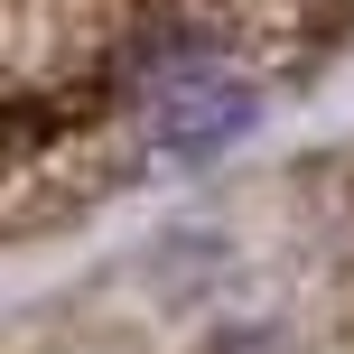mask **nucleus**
<instances>
[{
	"label": "nucleus",
	"instance_id": "obj_1",
	"mask_svg": "<svg viewBox=\"0 0 354 354\" xmlns=\"http://www.w3.org/2000/svg\"><path fill=\"white\" fill-rule=\"evenodd\" d=\"M252 122H261V93H252V75H233L224 56L159 66V84L140 93V131L168 159H214V149H233Z\"/></svg>",
	"mask_w": 354,
	"mask_h": 354
}]
</instances>
